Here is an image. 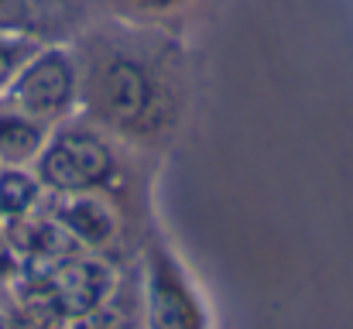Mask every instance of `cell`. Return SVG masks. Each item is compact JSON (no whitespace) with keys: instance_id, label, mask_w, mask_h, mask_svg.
I'll return each instance as SVG.
<instances>
[{"instance_id":"6da1fadb","label":"cell","mask_w":353,"mask_h":329,"mask_svg":"<svg viewBox=\"0 0 353 329\" xmlns=\"http://www.w3.org/2000/svg\"><path fill=\"white\" fill-rule=\"evenodd\" d=\"M34 175L41 189H52L55 196L97 192L114 175V154L93 130L65 127L34 158Z\"/></svg>"},{"instance_id":"7a4b0ae2","label":"cell","mask_w":353,"mask_h":329,"mask_svg":"<svg viewBox=\"0 0 353 329\" xmlns=\"http://www.w3.org/2000/svg\"><path fill=\"white\" fill-rule=\"evenodd\" d=\"M10 103L41 120L52 123L59 117H65V110L76 100V66L69 59L65 48H38L24 69L14 76V83L7 86Z\"/></svg>"},{"instance_id":"3957f363","label":"cell","mask_w":353,"mask_h":329,"mask_svg":"<svg viewBox=\"0 0 353 329\" xmlns=\"http://www.w3.org/2000/svg\"><path fill=\"white\" fill-rule=\"evenodd\" d=\"M90 97H93V110L107 123L134 127V123H141V117L151 107L154 86H151V76L144 72L141 62L117 55V59H110L107 66L97 69Z\"/></svg>"},{"instance_id":"277c9868","label":"cell","mask_w":353,"mask_h":329,"mask_svg":"<svg viewBox=\"0 0 353 329\" xmlns=\"http://www.w3.org/2000/svg\"><path fill=\"white\" fill-rule=\"evenodd\" d=\"M110 288H114V271L103 261L69 257L48 278V302L59 316L86 319L107 306Z\"/></svg>"},{"instance_id":"5b68a950","label":"cell","mask_w":353,"mask_h":329,"mask_svg":"<svg viewBox=\"0 0 353 329\" xmlns=\"http://www.w3.org/2000/svg\"><path fill=\"white\" fill-rule=\"evenodd\" d=\"M144 316H148V329H203L199 302L192 299L179 268L161 254H154L148 264Z\"/></svg>"},{"instance_id":"8992f818","label":"cell","mask_w":353,"mask_h":329,"mask_svg":"<svg viewBox=\"0 0 353 329\" xmlns=\"http://www.w3.org/2000/svg\"><path fill=\"white\" fill-rule=\"evenodd\" d=\"M55 217H59V226H62L72 240L90 243V247L110 243L114 233H117L114 210H110L103 199L90 196V192H83V196H65V203L59 206Z\"/></svg>"},{"instance_id":"52a82bcc","label":"cell","mask_w":353,"mask_h":329,"mask_svg":"<svg viewBox=\"0 0 353 329\" xmlns=\"http://www.w3.org/2000/svg\"><path fill=\"white\" fill-rule=\"evenodd\" d=\"M45 144H48V123L21 110H0V165L24 168L41 154Z\"/></svg>"},{"instance_id":"ba28073f","label":"cell","mask_w":353,"mask_h":329,"mask_svg":"<svg viewBox=\"0 0 353 329\" xmlns=\"http://www.w3.org/2000/svg\"><path fill=\"white\" fill-rule=\"evenodd\" d=\"M41 199V182L38 175L17 168V165H0V217L17 219L31 217V210Z\"/></svg>"},{"instance_id":"9c48e42d","label":"cell","mask_w":353,"mask_h":329,"mask_svg":"<svg viewBox=\"0 0 353 329\" xmlns=\"http://www.w3.org/2000/svg\"><path fill=\"white\" fill-rule=\"evenodd\" d=\"M38 52L34 41L21 38V34H0V93L14 83V76L24 69V62Z\"/></svg>"},{"instance_id":"30bf717a","label":"cell","mask_w":353,"mask_h":329,"mask_svg":"<svg viewBox=\"0 0 353 329\" xmlns=\"http://www.w3.org/2000/svg\"><path fill=\"white\" fill-rule=\"evenodd\" d=\"M31 0H0V34H14L28 24Z\"/></svg>"},{"instance_id":"8fae6325","label":"cell","mask_w":353,"mask_h":329,"mask_svg":"<svg viewBox=\"0 0 353 329\" xmlns=\"http://www.w3.org/2000/svg\"><path fill=\"white\" fill-rule=\"evenodd\" d=\"M69 329H120V326L110 323V319L103 316V309H100V312H93V316H86V319H72Z\"/></svg>"},{"instance_id":"7c38bea8","label":"cell","mask_w":353,"mask_h":329,"mask_svg":"<svg viewBox=\"0 0 353 329\" xmlns=\"http://www.w3.org/2000/svg\"><path fill=\"white\" fill-rule=\"evenodd\" d=\"M134 3H141V7H175L182 0H134Z\"/></svg>"},{"instance_id":"4fadbf2b","label":"cell","mask_w":353,"mask_h":329,"mask_svg":"<svg viewBox=\"0 0 353 329\" xmlns=\"http://www.w3.org/2000/svg\"><path fill=\"white\" fill-rule=\"evenodd\" d=\"M0 329H14V326H10V319H7L3 312H0Z\"/></svg>"},{"instance_id":"5bb4252c","label":"cell","mask_w":353,"mask_h":329,"mask_svg":"<svg viewBox=\"0 0 353 329\" xmlns=\"http://www.w3.org/2000/svg\"><path fill=\"white\" fill-rule=\"evenodd\" d=\"M0 281H3V271H0Z\"/></svg>"},{"instance_id":"9a60e30c","label":"cell","mask_w":353,"mask_h":329,"mask_svg":"<svg viewBox=\"0 0 353 329\" xmlns=\"http://www.w3.org/2000/svg\"><path fill=\"white\" fill-rule=\"evenodd\" d=\"M0 219H3V217H0Z\"/></svg>"}]
</instances>
